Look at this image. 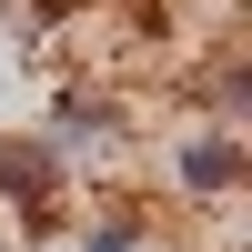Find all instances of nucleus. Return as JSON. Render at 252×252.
Returning a JSON list of instances; mask_svg holds the SVG:
<instances>
[{
  "label": "nucleus",
  "mask_w": 252,
  "mask_h": 252,
  "mask_svg": "<svg viewBox=\"0 0 252 252\" xmlns=\"http://www.w3.org/2000/svg\"><path fill=\"white\" fill-rule=\"evenodd\" d=\"M202 121H222V131H242V121H252V51H242V40H212V71H202Z\"/></svg>",
  "instance_id": "5"
},
{
  "label": "nucleus",
  "mask_w": 252,
  "mask_h": 252,
  "mask_svg": "<svg viewBox=\"0 0 252 252\" xmlns=\"http://www.w3.org/2000/svg\"><path fill=\"white\" fill-rule=\"evenodd\" d=\"M111 141H121V101H111V91H81V81H71V91H51V111H40V152H51L61 172L101 161Z\"/></svg>",
  "instance_id": "3"
},
{
  "label": "nucleus",
  "mask_w": 252,
  "mask_h": 252,
  "mask_svg": "<svg viewBox=\"0 0 252 252\" xmlns=\"http://www.w3.org/2000/svg\"><path fill=\"white\" fill-rule=\"evenodd\" d=\"M161 172H172V192L192 202V212H232L242 182H252V152H242V131H222V121H192V131H172Z\"/></svg>",
  "instance_id": "1"
},
{
  "label": "nucleus",
  "mask_w": 252,
  "mask_h": 252,
  "mask_svg": "<svg viewBox=\"0 0 252 252\" xmlns=\"http://www.w3.org/2000/svg\"><path fill=\"white\" fill-rule=\"evenodd\" d=\"M141 242H152V212L131 192H101L71 212V252H141Z\"/></svg>",
  "instance_id": "4"
},
{
  "label": "nucleus",
  "mask_w": 252,
  "mask_h": 252,
  "mask_svg": "<svg viewBox=\"0 0 252 252\" xmlns=\"http://www.w3.org/2000/svg\"><path fill=\"white\" fill-rule=\"evenodd\" d=\"M0 202L20 212V232H31V242L71 232V172L40 152V131H0Z\"/></svg>",
  "instance_id": "2"
}]
</instances>
